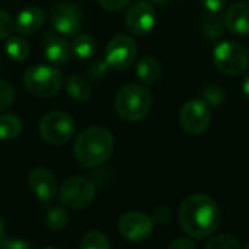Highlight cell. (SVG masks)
I'll list each match as a JSON object with an SVG mask.
<instances>
[{"label": "cell", "mask_w": 249, "mask_h": 249, "mask_svg": "<svg viewBox=\"0 0 249 249\" xmlns=\"http://www.w3.org/2000/svg\"><path fill=\"white\" fill-rule=\"evenodd\" d=\"M222 220L220 207L207 194L187 197L178 212V222L184 233L194 241H204L214 235Z\"/></svg>", "instance_id": "cell-1"}, {"label": "cell", "mask_w": 249, "mask_h": 249, "mask_svg": "<svg viewBox=\"0 0 249 249\" xmlns=\"http://www.w3.org/2000/svg\"><path fill=\"white\" fill-rule=\"evenodd\" d=\"M114 152V137L104 127H89L74 140L73 153L76 160L88 169L107 163Z\"/></svg>", "instance_id": "cell-2"}, {"label": "cell", "mask_w": 249, "mask_h": 249, "mask_svg": "<svg viewBox=\"0 0 249 249\" xmlns=\"http://www.w3.org/2000/svg\"><path fill=\"white\" fill-rule=\"evenodd\" d=\"M152 104V93L144 86L125 85L115 95L114 109L123 121L137 123L150 112Z\"/></svg>", "instance_id": "cell-3"}, {"label": "cell", "mask_w": 249, "mask_h": 249, "mask_svg": "<svg viewBox=\"0 0 249 249\" xmlns=\"http://www.w3.org/2000/svg\"><path fill=\"white\" fill-rule=\"evenodd\" d=\"M26 90L36 98H51L63 86V73L54 66L36 64L29 67L23 74Z\"/></svg>", "instance_id": "cell-4"}, {"label": "cell", "mask_w": 249, "mask_h": 249, "mask_svg": "<svg viewBox=\"0 0 249 249\" xmlns=\"http://www.w3.org/2000/svg\"><path fill=\"white\" fill-rule=\"evenodd\" d=\"M214 67L226 76L242 74L249 64V53L245 45L235 41H223L213 50Z\"/></svg>", "instance_id": "cell-5"}, {"label": "cell", "mask_w": 249, "mask_h": 249, "mask_svg": "<svg viewBox=\"0 0 249 249\" xmlns=\"http://www.w3.org/2000/svg\"><path fill=\"white\" fill-rule=\"evenodd\" d=\"M38 133L44 142L63 146L69 143L74 134V121L63 111H51L39 120Z\"/></svg>", "instance_id": "cell-6"}, {"label": "cell", "mask_w": 249, "mask_h": 249, "mask_svg": "<svg viewBox=\"0 0 249 249\" xmlns=\"http://www.w3.org/2000/svg\"><path fill=\"white\" fill-rule=\"evenodd\" d=\"M96 197L95 184L85 177H70L67 178L60 190V203L71 210H80L89 207Z\"/></svg>", "instance_id": "cell-7"}, {"label": "cell", "mask_w": 249, "mask_h": 249, "mask_svg": "<svg viewBox=\"0 0 249 249\" xmlns=\"http://www.w3.org/2000/svg\"><path fill=\"white\" fill-rule=\"evenodd\" d=\"M213 109L200 98L187 101L179 111V124L191 136H200L207 131L212 124Z\"/></svg>", "instance_id": "cell-8"}, {"label": "cell", "mask_w": 249, "mask_h": 249, "mask_svg": "<svg viewBox=\"0 0 249 249\" xmlns=\"http://www.w3.org/2000/svg\"><path fill=\"white\" fill-rule=\"evenodd\" d=\"M137 57V44L127 35L114 36L105 50V61L114 70H127Z\"/></svg>", "instance_id": "cell-9"}, {"label": "cell", "mask_w": 249, "mask_h": 249, "mask_svg": "<svg viewBox=\"0 0 249 249\" xmlns=\"http://www.w3.org/2000/svg\"><path fill=\"white\" fill-rule=\"evenodd\" d=\"M155 222L142 212H127L118 220V231L130 242H142L153 233Z\"/></svg>", "instance_id": "cell-10"}, {"label": "cell", "mask_w": 249, "mask_h": 249, "mask_svg": "<svg viewBox=\"0 0 249 249\" xmlns=\"http://www.w3.org/2000/svg\"><path fill=\"white\" fill-rule=\"evenodd\" d=\"M51 23L63 36H74L83 25V15L73 3H60L51 12Z\"/></svg>", "instance_id": "cell-11"}, {"label": "cell", "mask_w": 249, "mask_h": 249, "mask_svg": "<svg viewBox=\"0 0 249 249\" xmlns=\"http://www.w3.org/2000/svg\"><path fill=\"white\" fill-rule=\"evenodd\" d=\"M156 23V12L150 1L140 0L133 3L125 13V26L136 35H144L153 29Z\"/></svg>", "instance_id": "cell-12"}, {"label": "cell", "mask_w": 249, "mask_h": 249, "mask_svg": "<svg viewBox=\"0 0 249 249\" xmlns=\"http://www.w3.org/2000/svg\"><path fill=\"white\" fill-rule=\"evenodd\" d=\"M28 185L36 198L44 204H51L57 196V181L47 168H35L28 175Z\"/></svg>", "instance_id": "cell-13"}, {"label": "cell", "mask_w": 249, "mask_h": 249, "mask_svg": "<svg viewBox=\"0 0 249 249\" xmlns=\"http://www.w3.org/2000/svg\"><path fill=\"white\" fill-rule=\"evenodd\" d=\"M45 20V13L38 6H28L22 9L16 19L13 20L15 31L20 35H34L36 34Z\"/></svg>", "instance_id": "cell-14"}, {"label": "cell", "mask_w": 249, "mask_h": 249, "mask_svg": "<svg viewBox=\"0 0 249 249\" xmlns=\"http://www.w3.org/2000/svg\"><path fill=\"white\" fill-rule=\"evenodd\" d=\"M44 55L53 64H66L71 57V47L64 38L47 32L44 35Z\"/></svg>", "instance_id": "cell-15"}, {"label": "cell", "mask_w": 249, "mask_h": 249, "mask_svg": "<svg viewBox=\"0 0 249 249\" xmlns=\"http://www.w3.org/2000/svg\"><path fill=\"white\" fill-rule=\"evenodd\" d=\"M225 26L236 35H249V3L242 1L232 4L225 16Z\"/></svg>", "instance_id": "cell-16"}, {"label": "cell", "mask_w": 249, "mask_h": 249, "mask_svg": "<svg viewBox=\"0 0 249 249\" xmlns=\"http://www.w3.org/2000/svg\"><path fill=\"white\" fill-rule=\"evenodd\" d=\"M136 74L144 85L150 86V85H155L159 80V77L162 74V66H160L158 58H155L152 55H147V57H143L137 63Z\"/></svg>", "instance_id": "cell-17"}, {"label": "cell", "mask_w": 249, "mask_h": 249, "mask_svg": "<svg viewBox=\"0 0 249 249\" xmlns=\"http://www.w3.org/2000/svg\"><path fill=\"white\" fill-rule=\"evenodd\" d=\"M66 92L67 95L76 101V102H88L92 96V86L90 83L82 77L80 74H71L67 80H66Z\"/></svg>", "instance_id": "cell-18"}, {"label": "cell", "mask_w": 249, "mask_h": 249, "mask_svg": "<svg viewBox=\"0 0 249 249\" xmlns=\"http://www.w3.org/2000/svg\"><path fill=\"white\" fill-rule=\"evenodd\" d=\"M23 124L13 114H0V140H13L20 136Z\"/></svg>", "instance_id": "cell-19"}, {"label": "cell", "mask_w": 249, "mask_h": 249, "mask_svg": "<svg viewBox=\"0 0 249 249\" xmlns=\"http://www.w3.org/2000/svg\"><path fill=\"white\" fill-rule=\"evenodd\" d=\"M71 47V54H74L77 58L88 60L90 58L95 51H96V42L90 35L82 34V35H74V39L70 44Z\"/></svg>", "instance_id": "cell-20"}, {"label": "cell", "mask_w": 249, "mask_h": 249, "mask_svg": "<svg viewBox=\"0 0 249 249\" xmlns=\"http://www.w3.org/2000/svg\"><path fill=\"white\" fill-rule=\"evenodd\" d=\"M4 50H6V54L9 55V58L16 63L25 61L29 55V45L20 36H7Z\"/></svg>", "instance_id": "cell-21"}, {"label": "cell", "mask_w": 249, "mask_h": 249, "mask_svg": "<svg viewBox=\"0 0 249 249\" xmlns=\"http://www.w3.org/2000/svg\"><path fill=\"white\" fill-rule=\"evenodd\" d=\"M225 22L217 16V13L207 12L201 18V31L209 39H219L225 32Z\"/></svg>", "instance_id": "cell-22"}, {"label": "cell", "mask_w": 249, "mask_h": 249, "mask_svg": "<svg viewBox=\"0 0 249 249\" xmlns=\"http://www.w3.org/2000/svg\"><path fill=\"white\" fill-rule=\"evenodd\" d=\"M69 223V213L64 207H53L45 214V226L53 231H63Z\"/></svg>", "instance_id": "cell-23"}, {"label": "cell", "mask_w": 249, "mask_h": 249, "mask_svg": "<svg viewBox=\"0 0 249 249\" xmlns=\"http://www.w3.org/2000/svg\"><path fill=\"white\" fill-rule=\"evenodd\" d=\"M79 247L82 249H109L111 242L108 241L107 235H104L102 232L92 231L82 238Z\"/></svg>", "instance_id": "cell-24"}, {"label": "cell", "mask_w": 249, "mask_h": 249, "mask_svg": "<svg viewBox=\"0 0 249 249\" xmlns=\"http://www.w3.org/2000/svg\"><path fill=\"white\" fill-rule=\"evenodd\" d=\"M207 249H241L242 245L241 242L233 236V235H219L216 238H212L207 244H206Z\"/></svg>", "instance_id": "cell-25"}, {"label": "cell", "mask_w": 249, "mask_h": 249, "mask_svg": "<svg viewBox=\"0 0 249 249\" xmlns=\"http://www.w3.org/2000/svg\"><path fill=\"white\" fill-rule=\"evenodd\" d=\"M210 107H217L223 102L225 99V92L219 85H209L204 89V98H203Z\"/></svg>", "instance_id": "cell-26"}, {"label": "cell", "mask_w": 249, "mask_h": 249, "mask_svg": "<svg viewBox=\"0 0 249 249\" xmlns=\"http://www.w3.org/2000/svg\"><path fill=\"white\" fill-rule=\"evenodd\" d=\"M15 102V89L10 83L0 79V112L7 109Z\"/></svg>", "instance_id": "cell-27"}, {"label": "cell", "mask_w": 249, "mask_h": 249, "mask_svg": "<svg viewBox=\"0 0 249 249\" xmlns=\"http://www.w3.org/2000/svg\"><path fill=\"white\" fill-rule=\"evenodd\" d=\"M108 63L105 60H93L89 63L88 69H86V73L90 79L93 80H101L107 76V71H108Z\"/></svg>", "instance_id": "cell-28"}, {"label": "cell", "mask_w": 249, "mask_h": 249, "mask_svg": "<svg viewBox=\"0 0 249 249\" xmlns=\"http://www.w3.org/2000/svg\"><path fill=\"white\" fill-rule=\"evenodd\" d=\"M13 29H15L13 19L10 18V15L7 12L0 9V39L7 38L12 34Z\"/></svg>", "instance_id": "cell-29"}, {"label": "cell", "mask_w": 249, "mask_h": 249, "mask_svg": "<svg viewBox=\"0 0 249 249\" xmlns=\"http://www.w3.org/2000/svg\"><path fill=\"white\" fill-rule=\"evenodd\" d=\"M0 248L6 249H29L31 248V244L20 239V238H3L0 241Z\"/></svg>", "instance_id": "cell-30"}, {"label": "cell", "mask_w": 249, "mask_h": 249, "mask_svg": "<svg viewBox=\"0 0 249 249\" xmlns=\"http://www.w3.org/2000/svg\"><path fill=\"white\" fill-rule=\"evenodd\" d=\"M98 3L107 10L117 12V10H121V9L127 7L131 3V0H98Z\"/></svg>", "instance_id": "cell-31"}, {"label": "cell", "mask_w": 249, "mask_h": 249, "mask_svg": "<svg viewBox=\"0 0 249 249\" xmlns=\"http://www.w3.org/2000/svg\"><path fill=\"white\" fill-rule=\"evenodd\" d=\"M200 1H201L203 7L210 13H219L228 4V0H200Z\"/></svg>", "instance_id": "cell-32"}, {"label": "cell", "mask_w": 249, "mask_h": 249, "mask_svg": "<svg viewBox=\"0 0 249 249\" xmlns=\"http://www.w3.org/2000/svg\"><path fill=\"white\" fill-rule=\"evenodd\" d=\"M171 249H194L196 244L190 238H182V239H175L174 242L169 244Z\"/></svg>", "instance_id": "cell-33"}, {"label": "cell", "mask_w": 249, "mask_h": 249, "mask_svg": "<svg viewBox=\"0 0 249 249\" xmlns=\"http://www.w3.org/2000/svg\"><path fill=\"white\" fill-rule=\"evenodd\" d=\"M155 220L160 225H165L171 220V210L166 207H159L155 212Z\"/></svg>", "instance_id": "cell-34"}, {"label": "cell", "mask_w": 249, "mask_h": 249, "mask_svg": "<svg viewBox=\"0 0 249 249\" xmlns=\"http://www.w3.org/2000/svg\"><path fill=\"white\" fill-rule=\"evenodd\" d=\"M242 92H244V95L249 99V73L245 74V77L242 80Z\"/></svg>", "instance_id": "cell-35"}, {"label": "cell", "mask_w": 249, "mask_h": 249, "mask_svg": "<svg viewBox=\"0 0 249 249\" xmlns=\"http://www.w3.org/2000/svg\"><path fill=\"white\" fill-rule=\"evenodd\" d=\"M4 233H6V223H4V219L0 216V241L4 238Z\"/></svg>", "instance_id": "cell-36"}, {"label": "cell", "mask_w": 249, "mask_h": 249, "mask_svg": "<svg viewBox=\"0 0 249 249\" xmlns=\"http://www.w3.org/2000/svg\"><path fill=\"white\" fill-rule=\"evenodd\" d=\"M149 1L153 3V4H158V6H165V4L169 3V0H149Z\"/></svg>", "instance_id": "cell-37"}, {"label": "cell", "mask_w": 249, "mask_h": 249, "mask_svg": "<svg viewBox=\"0 0 249 249\" xmlns=\"http://www.w3.org/2000/svg\"><path fill=\"white\" fill-rule=\"evenodd\" d=\"M245 248H247V249H249V242H248V244H247V247H245Z\"/></svg>", "instance_id": "cell-38"}, {"label": "cell", "mask_w": 249, "mask_h": 249, "mask_svg": "<svg viewBox=\"0 0 249 249\" xmlns=\"http://www.w3.org/2000/svg\"><path fill=\"white\" fill-rule=\"evenodd\" d=\"M0 63H1V58H0Z\"/></svg>", "instance_id": "cell-39"}]
</instances>
